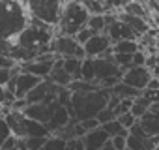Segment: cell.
Wrapping results in <instances>:
<instances>
[{"mask_svg": "<svg viewBox=\"0 0 159 150\" xmlns=\"http://www.w3.org/2000/svg\"><path fill=\"white\" fill-rule=\"evenodd\" d=\"M30 12L26 2L0 0V36L2 41H15L30 26Z\"/></svg>", "mask_w": 159, "mask_h": 150, "instance_id": "6da1fadb", "label": "cell"}, {"mask_svg": "<svg viewBox=\"0 0 159 150\" xmlns=\"http://www.w3.org/2000/svg\"><path fill=\"white\" fill-rule=\"evenodd\" d=\"M56 38V28H51L39 21H30V26L13 41L17 47L28 51L34 58L51 53V45Z\"/></svg>", "mask_w": 159, "mask_h": 150, "instance_id": "7a4b0ae2", "label": "cell"}, {"mask_svg": "<svg viewBox=\"0 0 159 150\" xmlns=\"http://www.w3.org/2000/svg\"><path fill=\"white\" fill-rule=\"evenodd\" d=\"M112 92L107 88H99L92 94H75L71 96V116L79 122H84L90 118H98V115L109 107Z\"/></svg>", "mask_w": 159, "mask_h": 150, "instance_id": "3957f363", "label": "cell"}, {"mask_svg": "<svg viewBox=\"0 0 159 150\" xmlns=\"http://www.w3.org/2000/svg\"><path fill=\"white\" fill-rule=\"evenodd\" d=\"M90 17L92 15L88 13V10L84 8L83 2H64V13H62V21L56 28V34L75 38L83 28L88 26Z\"/></svg>", "mask_w": 159, "mask_h": 150, "instance_id": "277c9868", "label": "cell"}, {"mask_svg": "<svg viewBox=\"0 0 159 150\" xmlns=\"http://www.w3.org/2000/svg\"><path fill=\"white\" fill-rule=\"evenodd\" d=\"M2 120L11 128L13 135L17 139H34V137H51V131L47 129L45 124L30 120L28 116H25V113H17V111H10L6 116H2Z\"/></svg>", "mask_w": 159, "mask_h": 150, "instance_id": "5b68a950", "label": "cell"}, {"mask_svg": "<svg viewBox=\"0 0 159 150\" xmlns=\"http://www.w3.org/2000/svg\"><path fill=\"white\" fill-rule=\"evenodd\" d=\"M26 6L34 21H39L51 28H58L64 13V2H58V0H30V2H26Z\"/></svg>", "mask_w": 159, "mask_h": 150, "instance_id": "8992f818", "label": "cell"}, {"mask_svg": "<svg viewBox=\"0 0 159 150\" xmlns=\"http://www.w3.org/2000/svg\"><path fill=\"white\" fill-rule=\"evenodd\" d=\"M41 83H43V79L36 77V75H30V73L21 71L19 75H15V77L11 79V83H10L8 87H4V88H10V90L15 94L17 100H26L28 94H30L38 85H41Z\"/></svg>", "mask_w": 159, "mask_h": 150, "instance_id": "52a82bcc", "label": "cell"}, {"mask_svg": "<svg viewBox=\"0 0 159 150\" xmlns=\"http://www.w3.org/2000/svg\"><path fill=\"white\" fill-rule=\"evenodd\" d=\"M152 71L148 69V68H129L127 71H124V83L125 85H129V87H133L135 90H139V92H144L146 88H148V85H150V81H152Z\"/></svg>", "mask_w": 159, "mask_h": 150, "instance_id": "ba28073f", "label": "cell"}, {"mask_svg": "<svg viewBox=\"0 0 159 150\" xmlns=\"http://www.w3.org/2000/svg\"><path fill=\"white\" fill-rule=\"evenodd\" d=\"M79 47H83V45H79L75 38L56 34V38H54V41L51 45V53L56 54L58 58H75Z\"/></svg>", "mask_w": 159, "mask_h": 150, "instance_id": "9c48e42d", "label": "cell"}, {"mask_svg": "<svg viewBox=\"0 0 159 150\" xmlns=\"http://www.w3.org/2000/svg\"><path fill=\"white\" fill-rule=\"evenodd\" d=\"M109 143H111V137L103 128H98V129L86 133V137H84L86 150H103Z\"/></svg>", "mask_w": 159, "mask_h": 150, "instance_id": "30bf717a", "label": "cell"}, {"mask_svg": "<svg viewBox=\"0 0 159 150\" xmlns=\"http://www.w3.org/2000/svg\"><path fill=\"white\" fill-rule=\"evenodd\" d=\"M118 19H120L122 23H125V25L137 34V38H144V36L150 32V23H148L146 19L133 17V15H127V13H124V12H118Z\"/></svg>", "mask_w": 159, "mask_h": 150, "instance_id": "8fae6325", "label": "cell"}, {"mask_svg": "<svg viewBox=\"0 0 159 150\" xmlns=\"http://www.w3.org/2000/svg\"><path fill=\"white\" fill-rule=\"evenodd\" d=\"M122 12L127 13V15H133V17L146 19L150 25L153 23V15L148 13V4H140V2H125L124 8H122Z\"/></svg>", "mask_w": 159, "mask_h": 150, "instance_id": "7c38bea8", "label": "cell"}, {"mask_svg": "<svg viewBox=\"0 0 159 150\" xmlns=\"http://www.w3.org/2000/svg\"><path fill=\"white\" fill-rule=\"evenodd\" d=\"M139 122H140L142 129L150 137H157L159 135V111H148Z\"/></svg>", "mask_w": 159, "mask_h": 150, "instance_id": "4fadbf2b", "label": "cell"}, {"mask_svg": "<svg viewBox=\"0 0 159 150\" xmlns=\"http://www.w3.org/2000/svg\"><path fill=\"white\" fill-rule=\"evenodd\" d=\"M111 92H112L114 96H118L120 100H137V98H140V96H142V92L135 90L133 87L125 85L124 81H122V83H118V85H116Z\"/></svg>", "mask_w": 159, "mask_h": 150, "instance_id": "5bb4252c", "label": "cell"}, {"mask_svg": "<svg viewBox=\"0 0 159 150\" xmlns=\"http://www.w3.org/2000/svg\"><path fill=\"white\" fill-rule=\"evenodd\" d=\"M140 51V45L137 40H125L114 45V54H137Z\"/></svg>", "mask_w": 159, "mask_h": 150, "instance_id": "9a60e30c", "label": "cell"}, {"mask_svg": "<svg viewBox=\"0 0 159 150\" xmlns=\"http://www.w3.org/2000/svg\"><path fill=\"white\" fill-rule=\"evenodd\" d=\"M81 81H86V83H96V58H86V60H83Z\"/></svg>", "mask_w": 159, "mask_h": 150, "instance_id": "2e32d148", "label": "cell"}, {"mask_svg": "<svg viewBox=\"0 0 159 150\" xmlns=\"http://www.w3.org/2000/svg\"><path fill=\"white\" fill-rule=\"evenodd\" d=\"M64 69L71 75L75 81H81L83 60H79V58H64Z\"/></svg>", "mask_w": 159, "mask_h": 150, "instance_id": "e0dca14e", "label": "cell"}, {"mask_svg": "<svg viewBox=\"0 0 159 150\" xmlns=\"http://www.w3.org/2000/svg\"><path fill=\"white\" fill-rule=\"evenodd\" d=\"M150 107H152V103L144 98V96H140V98H137L135 100V103H133V109H131V115L137 118V120H140L148 111H150Z\"/></svg>", "mask_w": 159, "mask_h": 150, "instance_id": "ac0fdd59", "label": "cell"}, {"mask_svg": "<svg viewBox=\"0 0 159 150\" xmlns=\"http://www.w3.org/2000/svg\"><path fill=\"white\" fill-rule=\"evenodd\" d=\"M88 28L94 30L96 34H107V19L105 15H92L90 17V23H88Z\"/></svg>", "mask_w": 159, "mask_h": 150, "instance_id": "d6986e66", "label": "cell"}, {"mask_svg": "<svg viewBox=\"0 0 159 150\" xmlns=\"http://www.w3.org/2000/svg\"><path fill=\"white\" fill-rule=\"evenodd\" d=\"M107 133H109V137L111 139H114V137H118V135H127L129 131L127 129H124V126L120 124V120L116 118V120H112V122H109V124H105V126H101Z\"/></svg>", "mask_w": 159, "mask_h": 150, "instance_id": "ffe728a7", "label": "cell"}, {"mask_svg": "<svg viewBox=\"0 0 159 150\" xmlns=\"http://www.w3.org/2000/svg\"><path fill=\"white\" fill-rule=\"evenodd\" d=\"M43 150H67V141L58 137V135H51L43 146Z\"/></svg>", "mask_w": 159, "mask_h": 150, "instance_id": "44dd1931", "label": "cell"}, {"mask_svg": "<svg viewBox=\"0 0 159 150\" xmlns=\"http://www.w3.org/2000/svg\"><path fill=\"white\" fill-rule=\"evenodd\" d=\"M94 36H96V32H94V30H90V28L86 26V28H83L81 32L75 36V40H77V43H79V45H83V47H84V45H86Z\"/></svg>", "mask_w": 159, "mask_h": 150, "instance_id": "7402d4cb", "label": "cell"}, {"mask_svg": "<svg viewBox=\"0 0 159 150\" xmlns=\"http://www.w3.org/2000/svg\"><path fill=\"white\" fill-rule=\"evenodd\" d=\"M118 120H120V124L124 126V129H127V131H129V129H131V128H133L137 122H139V120H137V118H135L131 113H125V115H122Z\"/></svg>", "mask_w": 159, "mask_h": 150, "instance_id": "603a6c76", "label": "cell"}, {"mask_svg": "<svg viewBox=\"0 0 159 150\" xmlns=\"http://www.w3.org/2000/svg\"><path fill=\"white\" fill-rule=\"evenodd\" d=\"M127 137H129V133L127 135H118V137L111 139V144L116 150H127Z\"/></svg>", "mask_w": 159, "mask_h": 150, "instance_id": "cb8c5ba5", "label": "cell"}, {"mask_svg": "<svg viewBox=\"0 0 159 150\" xmlns=\"http://www.w3.org/2000/svg\"><path fill=\"white\" fill-rule=\"evenodd\" d=\"M17 144H19V139H17L15 135H11V137H8L6 141L0 143V150H13V148H17Z\"/></svg>", "mask_w": 159, "mask_h": 150, "instance_id": "d4e9b609", "label": "cell"}, {"mask_svg": "<svg viewBox=\"0 0 159 150\" xmlns=\"http://www.w3.org/2000/svg\"><path fill=\"white\" fill-rule=\"evenodd\" d=\"M142 96H144L152 105H159V90H144Z\"/></svg>", "mask_w": 159, "mask_h": 150, "instance_id": "484cf974", "label": "cell"}, {"mask_svg": "<svg viewBox=\"0 0 159 150\" xmlns=\"http://www.w3.org/2000/svg\"><path fill=\"white\" fill-rule=\"evenodd\" d=\"M83 126H84V129L90 133V131H94V129H98V128H101V124H99V120L98 118H90V120H84V122H81Z\"/></svg>", "mask_w": 159, "mask_h": 150, "instance_id": "4316f807", "label": "cell"}, {"mask_svg": "<svg viewBox=\"0 0 159 150\" xmlns=\"http://www.w3.org/2000/svg\"><path fill=\"white\" fill-rule=\"evenodd\" d=\"M67 150H86L84 146V139H73L67 143Z\"/></svg>", "mask_w": 159, "mask_h": 150, "instance_id": "83f0119b", "label": "cell"}, {"mask_svg": "<svg viewBox=\"0 0 159 150\" xmlns=\"http://www.w3.org/2000/svg\"><path fill=\"white\" fill-rule=\"evenodd\" d=\"M103 150H116V148H114V146H112V144H111V143H109V144H107V146H105V148H103Z\"/></svg>", "mask_w": 159, "mask_h": 150, "instance_id": "f1b7e54d", "label": "cell"}, {"mask_svg": "<svg viewBox=\"0 0 159 150\" xmlns=\"http://www.w3.org/2000/svg\"><path fill=\"white\" fill-rule=\"evenodd\" d=\"M155 54H157V56H159V49H157V51H155Z\"/></svg>", "mask_w": 159, "mask_h": 150, "instance_id": "f546056e", "label": "cell"}, {"mask_svg": "<svg viewBox=\"0 0 159 150\" xmlns=\"http://www.w3.org/2000/svg\"><path fill=\"white\" fill-rule=\"evenodd\" d=\"M13 150H19V148H13Z\"/></svg>", "mask_w": 159, "mask_h": 150, "instance_id": "4dcf8cb0", "label": "cell"}, {"mask_svg": "<svg viewBox=\"0 0 159 150\" xmlns=\"http://www.w3.org/2000/svg\"><path fill=\"white\" fill-rule=\"evenodd\" d=\"M155 150H159V146H157V148H155Z\"/></svg>", "mask_w": 159, "mask_h": 150, "instance_id": "1f68e13d", "label": "cell"}, {"mask_svg": "<svg viewBox=\"0 0 159 150\" xmlns=\"http://www.w3.org/2000/svg\"><path fill=\"white\" fill-rule=\"evenodd\" d=\"M127 150H129V148H127Z\"/></svg>", "mask_w": 159, "mask_h": 150, "instance_id": "d6a6232c", "label": "cell"}]
</instances>
